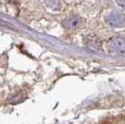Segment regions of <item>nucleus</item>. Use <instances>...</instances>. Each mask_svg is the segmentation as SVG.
I'll list each match as a JSON object with an SVG mask.
<instances>
[{"label": "nucleus", "mask_w": 125, "mask_h": 124, "mask_svg": "<svg viewBox=\"0 0 125 124\" xmlns=\"http://www.w3.org/2000/svg\"><path fill=\"white\" fill-rule=\"evenodd\" d=\"M102 124H112L111 123V121H109V120H104V121H103Z\"/></svg>", "instance_id": "obj_5"}, {"label": "nucleus", "mask_w": 125, "mask_h": 124, "mask_svg": "<svg viewBox=\"0 0 125 124\" xmlns=\"http://www.w3.org/2000/svg\"><path fill=\"white\" fill-rule=\"evenodd\" d=\"M81 24V19L78 16H72L65 21V25L70 29H75Z\"/></svg>", "instance_id": "obj_3"}, {"label": "nucleus", "mask_w": 125, "mask_h": 124, "mask_svg": "<svg viewBox=\"0 0 125 124\" xmlns=\"http://www.w3.org/2000/svg\"><path fill=\"white\" fill-rule=\"evenodd\" d=\"M108 49L111 53L125 55V38L114 37L108 42Z\"/></svg>", "instance_id": "obj_1"}, {"label": "nucleus", "mask_w": 125, "mask_h": 124, "mask_svg": "<svg viewBox=\"0 0 125 124\" xmlns=\"http://www.w3.org/2000/svg\"><path fill=\"white\" fill-rule=\"evenodd\" d=\"M106 22L114 27L125 26V17L122 13L119 11H113L106 17Z\"/></svg>", "instance_id": "obj_2"}, {"label": "nucleus", "mask_w": 125, "mask_h": 124, "mask_svg": "<svg viewBox=\"0 0 125 124\" xmlns=\"http://www.w3.org/2000/svg\"><path fill=\"white\" fill-rule=\"evenodd\" d=\"M116 2L119 7H121L122 9L125 10V0H116Z\"/></svg>", "instance_id": "obj_4"}]
</instances>
